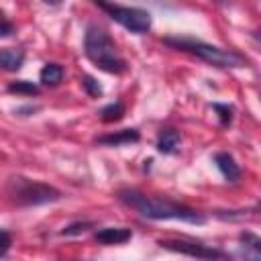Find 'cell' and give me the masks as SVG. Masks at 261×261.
Masks as SVG:
<instances>
[{
  "label": "cell",
  "mask_w": 261,
  "mask_h": 261,
  "mask_svg": "<svg viewBox=\"0 0 261 261\" xmlns=\"http://www.w3.org/2000/svg\"><path fill=\"white\" fill-rule=\"evenodd\" d=\"M116 198L135 208L143 218H151V220H184V222H192V224H204L206 216L196 210L190 208L186 204L179 202H171L165 198H155L149 194H143L139 190H120L116 194Z\"/></svg>",
  "instance_id": "6da1fadb"
},
{
  "label": "cell",
  "mask_w": 261,
  "mask_h": 261,
  "mask_svg": "<svg viewBox=\"0 0 261 261\" xmlns=\"http://www.w3.org/2000/svg\"><path fill=\"white\" fill-rule=\"evenodd\" d=\"M84 51L86 57L108 73H122L126 69V61L118 55L112 37L98 24H88L84 35Z\"/></svg>",
  "instance_id": "7a4b0ae2"
},
{
  "label": "cell",
  "mask_w": 261,
  "mask_h": 261,
  "mask_svg": "<svg viewBox=\"0 0 261 261\" xmlns=\"http://www.w3.org/2000/svg\"><path fill=\"white\" fill-rule=\"evenodd\" d=\"M163 43L175 51H184L190 55H196L198 59L214 65V67H245V57L232 49H222L218 45L204 43L200 39L192 37H165Z\"/></svg>",
  "instance_id": "3957f363"
},
{
  "label": "cell",
  "mask_w": 261,
  "mask_h": 261,
  "mask_svg": "<svg viewBox=\"0 0 261 261\" xmlns=\"http://www.w3.org/2000/svg\"><path fill=\"white\" fill-rule=\"evenodd\" d=\"M8 194L12 200L20 206H41V204H51L61 200V192L49 184L43 181H33L27 177H10L8 181Z\"/></svg>",
  "instance_id": "277c9868"
},
{
  "label": "cell",
  "mask_w": 261,
  "mask_h": 261,
  "mask_svg": "<svg viewBox=\"0 0 261 261\" xmlns=\"http://www.w3.org/2000/svg\"><path fill=\"white\" fill-rule=\"evenodd\" d=\"M100 10H104L114 22L124 27L126 31L135 35H145L151 29V14L143 8L135 6H120V4H108V2H96Z\"/></svg>",
  "instance_id": "5b68a950"
},
{
  "label": "cell",
  "mask_w": 261,
  "mask_h": 261,
  "mask_svg": "<svg viewBox=\"0 0 261 261\" xmlns=\"http://www.w3.org/2000/svg\"><path fill=\"white\" fill-rule=\"evenodd\" d=\"M159 247L165 251H173V253H181V255H190L196 259H206V261H222L226 259L224 251L208 247L204 243L198 241H186V239H163L159 241Z\"/></svg>",
  "instance_id": "8992f818"
},
{
  "label": "cell",
  "mask_w": 261,
  "mask_h": 261,
  "mask_svg": "<svg viewBox=\"0 0 261 261\" xmlns=\"http://www.w3.org/2000/svg\"><path fill=\"white\" fill-rule=\"evenodd\" d=\"M139 139H141V135H139L137 128H122V130H116V133L98 137V139H96V145H104V147H120V145L137 143Z\"/></svg>",
  "instance_id": "52a82bcc"
},
{
  "label": "cell",
  "mask_w": 261,
  "mask_h": 261,
  "mask_svg": "<svg viewBox=\"0 0 261 261\" xmlns=\"http://www.w3.org/2000/svg\"><path fill=\"white\" fill-rule=\"evenodd\" d=\"M130 237H133L130 228H124V226H106L94 232V239L102 245H122L130 241Z\"/></svg>",
  "instance_id": "ba28073f"
},
{
  "label": "cell",
  "mask_w": 261,
  "mask_h": 261,
  "mask_svg": "<svg viewBox=\"0 0 261 261\" xmlns=\"http://www.w3.org/2000/svg\"><path fill=\"white\" fill-rule=\"evenodd\" d=\"M214 163H216L218 171L222 173V177H224L226 181L237 184V181L241 179V167L237 165V161H234V157H232V155H228V153L220 151V153H216V155H214Z\"/></svg>",
  "instance_id": "9c48e42d"
},
{
  "label": "cell",
  "mask_w": 261,
  "mask_h": 261,
  "mask_svg": "<svg viewBox=\"0 0 261 261\" xmlns=\"http://www.w3.org/2000/svg\"><path fill=\"white\" fill-rule=\"evenodd\" d=\"M179 143H181L179 133H177L173 126H165V128L159 130L155 147H157L159 153H163V155H171V153H175V151L179 149Z\"/></svg>",
  "instance_id": "30bf717a"
},
{
  "label": "cell",
  "mask_w": 261,
  "mask_h": 261,
  "mask_svg": "<svg viewBox=\"0 0 261 261\" xmlns=\"http://www.w3.org/2000/svg\"><path fill=\"white\" fill-rule=\"evenodd\" d=\"M241 251L245 261H261V241L253 232H241Z\"/></svg>",
  "instance_id": "8fae6325"
},
{
  "label": "cell",
  "mask_w": 261,
  "mask_h": 261,
  "mask_svg": "<svg viewBox=\"0 0 261 261\" xmlns=\"http://www.w3.org/2000/svg\"><path fill=\"white\" fill-rule=\"evenodd\" d=\"M24 63V51L16 47L0 49V67L4 71H18Z\"/></svg>",
  "instance_id": "7c38bea8"
},
{
  "label": "cell",
  "mask_w": 261,
  "mask_h": 261,
  "mask_svg": "<svg viewBox=\"0 0 261 261\" xmlns=\"http://www.w3.org/2000/svg\"><path fill=\"white\" fill-rule=\"evenodd\" d=\"M63 80V67L59 63H45L41 73H39V82L43 86H49V88H55L59 86Z\"/></svg>",
  "instance_id": "4fadbf2b"
},
{
  "label": "cell",
  "mask_w": 261,
  "mask_h": 261,
  "mask_svg": "<svg viewBox=\"0 0 261 261\" xmlns=\"http://www.w3.org/2000/svg\"><path fill=\"white\" fill-rule=\"evenodd\" d=\"M124 116V104L122 102H110L100 110L102 122H118Z\"/></svg>",
  "instance_id": "5bb4252c"
},
{
  "label": "cell",
  "mask_w": 261,
  "mask_h": 261,
  "mask_svg": "<svg viewBox=\"0 0 261 261\" xmlns=\"http://www.w3.org/2000/svg\"><path fill=\"white\" fill-rule=\"evenodd\" d=\"M8 92L10 94H22V96H37L39 94V86H35L29 80H16L8 84Z\"/></svg>",
  "instance_id": "9a60e30c"
},
{
  "label": "cell",
  "mask_w": 261,
  "mask_h": 261,
  "mask_svg": "<svg viewBox=\"0 0 261 261\" xmlns=\"http://www.w3.org/2000/svg\"><path fill=\"white\" fill-rule=\"evenodd\" d=\"M82 88H84V90H86V94H88V96H92V98H100V96L104 94L102 86H100L92 75H84V77H82Z\"/></svg>",
  "instance_id": "2e32d148"
},
{
  "label": "cell",
  "mask_w": 261,
  "mask_h": 261,
  "mask_svg": "<svg viewBox=\"0 0 261 261\" xmlns=\"http://www.w3.org/2000/svg\"><path fill=\"white\" fill-rule=\"evenodd\" d=\"M212 108L218 112V118H220V124H222V126H228V124L232 122V108H230L228 104H218V102H214Z\"/></svg>",
  "instance_id": "e0dca14e"
},
{
  "label": "cell",
  "mask_w": 261,
  "mask_h": 261,
  "mask_svg": "<svg viewBox=\"0 0 261 261\" xmlns=\"http://www.w3.org/2000/svg\"><path fill=\"white\" fill-rule=\"evenodd\" d=\"M90 226H92V222H88V220H84V222H71V224H67L61 230V234H80V232L88 230Z\"/></svg>",
  "instance_id": "ac0fdd59"
},
{
  "label": "cell",
  "mask_w": 261,
  "mask_h": 261,
  "mask_svg": "<svg viewBox=\"0 0 261 261\" xmlns=\"http://www.w3.org/2000/svg\"><path fill=\"white\" fill-rule=\"evenodd\" d=\"M10 245H12V237H10V234H8L4 228H0V257L8 253Z\"/></svg>",
  "instance_id": "d6986e66"
},
{
  "label": "cell",
  "mask_w": 261,
  "mask_h": 261,
  "mask_svg": "<svg viewBox=\"0 0 261 261\" xmlns=\"http://www.w3.org/2000/svg\"><path fill=\"white\" fill-rule=\"evenodd\" d=\"M14 33V24L8 22L6 18H0V37H10Z\"/></svg>",
  "instance_id": "ffe728a7"
},
{
  "label": "cell",
  "mask_w": 261,
  "mask_h": 261,
  "mask_svg": "<svg viewBox=\"0 0 261 261\" xmlns=\"http://www.w3.org/2000/svg\"><path fill=\"white\" fill-rule=\"evenodd\" d=\"M0 18H4V14H2V12H0Z\"/></svg>",
  "instance_id": "44dd1931"
}]
</instances>
